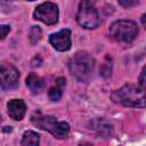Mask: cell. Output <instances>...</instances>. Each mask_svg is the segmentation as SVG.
<instances>
[{"label":"cell","instance_id":"obj_1","mask_svg":"<svg viewBox=\"0 0 146 146\" xmlns=\"http://www.w3.org/2000/svg\"><path fill=\"white\" fill-rule=\"evenodd\" d=\"M111 99L117 105L132 108H146V91L138 86L125 83L111 94Z\"/></svg>","mask_w":146,"mask_h":146},{"label":"cell","instance_id":"obj_2","mask_svg":"<svg viewBox=\"0 0 146 146\" xmlns=\"http://www.w3.org/2000/svg\"><path fill=\"white\" fill-rule=\"evenodd\" d=\"M95 67V59L87 51H78L68 62V71L79 82H88Z\"/></svg>","mask_w":146,"mask_h":146},{"label":"cell","instance_id":"obj_3","mask_svg":"<svg viewBox=\"0 0 146 146\" xmlns=\"http://www.w3.org/2000/svg\"><path fill=\"white\" fill-rule=\"evenodd\" d=\"M31 121L35 127L48 131L58 139L67 138L70 133L68 123L65 121H58L55 116L51 115H42L40 112H35L31 116Z\"/></svg>","mask_w":146,"mask_h":146},{"label":"cell","instance_id":"obj_4","mask_svg":"<svg viewBox=\"0 0 146 146\" xmlns=\"http://www.w3.org/2000/svg\"><path fill=\"white\" fill-rule=\"evenodd\" d=\"M137 34H138V26L132 21H127V19L116 21L108 29L110 38L117 42L129 43L136 39Z\"/></svg>","mask_w":146,"mask_h":146},{"label":"cell","instance_id":"obj_5","mask_svg":"<svg viewBox=\"0 0 146 146\" xmlns=\"http://www.w3.org/2000/svg\"><path fill=\"white\" fill-rule=\"evenodd\" d=\"M78 24L84 29L94 30L100 24L99 14L91 0H81L76 13Z\"/></svg>","mask_w":146,"mask_h":146},{"label":"cell","instance_id":"obj_6","mask_svg":"<svg viewBox=\"0 0 146 146\" xmlns=\"http://www.w3.org/2000/svg\"><path fill=\"white\" fill-rule=\"evenodd\" d=\"M33 17L47 25H55L58 22V6L54 2H43L35 8Z\"/></svg>","mask_w":146,"mask_h":146},{"label":"cell","instance_id":"obj_7","mask_svg":"<svg viewBox=\"0 0 146 146\" xmlns=\"http://www.w3.org/2000/svg\"><path fill=\"white\" fill-rule=\"evenodd\" d=\"M19 72L18 70L10 64H1L0 67V83L2 90L15 89L18 86Z\"/></svg>","mask_w":146,"mask_h":146},{"label":"cell","instance_id":"obj_8","mask_svg":"<svg viewBox=\"0 0 146 146\" xmlns=\"http://www.w3.org/2000/svg\"><path fill=\"white\" fill-rule=\"evenodd\" d=\"M49 42L54 49L57 51H67L71 49L72 40H71V30L63 29L56 33L49 35Z\"/></svg>","mask_w":146,"mask_h":146},{"label":"cell","instance_id":"obj_9","mask_svg":"<svg viewBox=\"0 0 146 146\" xmlns=\"http://www.w3.org/2000/svg\"><path fill=\"white\" fill-rule=\"evenodd\" d=\"M7 111L13 120L21 121L26 113V104L22 99H11L7 103Z\"/></svg>","mask_w":146,"mask_h":146},{"label":"cell","instance_id":"obj_10","mask_svg":"<svg viewBox=\"0 0 146 146\" xmlns=\"http://www.w3.org/2000/svg\"><path fill=\"white\" fill-rule=\"evenodd\" d=\"M91 129L96 132V135L98 137H103V138H106L108 136L112 135L113 132V127L112 124L104 120V119H96L91 122Z\"/></svg>","mask_w":146,"mask_h":146},{"label":"cell","instance_id":"obj_11","mask_svg":"<svg viewBox=\"0 0 146 146\" xmlns=\"http://www.w3.org/2000/svg\"><path fill=\"white\" fill-rule=\"evenodd\" d=\"M26 87L34 95L40 94L44 89V81L35 73H30L26 78Z\"/></svg>","mask_w":146,"mask_h":146},{"label":"cell","instance_id":"obj_12","mask_svg":"<svg viewBox=\"0 0 146 146\" xmlns=\"http://www.w3.org/2000/svg\"><path fill=\"white\" fill-rule=\"evenodd\" d=\"M65 86V79L64 78H58L57 79V83L55 87H51L48 91V97L50 100L52 102H58L62 96H63V87Z\"/></svg>","mask_w":146,"mask_h":146},{"label":"cell","instance_id":"obj_13","mask_svg":"<svg viewBox=\"0 0 146 146\" xmlns=\"http://www.w3.org/2000/svg\"><path fill=\"white\" fill-rule=\"evenodd\" d=\"M39 139H40L39 133H36L35 131H32V130H27L23 133L21 145L22 146H38Z\"/></svg>","mask_w":146,"mask_h":146},{"label":"cell","instance_id":"obj_14","mask_svg":"<svg viewBox=\"0 0 146 146\" xmlns=\"http://www.w3.org/2000/svg\"><path fill=\"white\" fill-rule=\"evenodd\" d=\"M41 39V30L39 26H32L30 31V40L32 43H36Z\"/></svg>","mask_w":146,"mask_h":146},{"label":"cell","instance_id":"obj_15","mask_svg":"<svg viewBox=\"0 0 146 146\" xmlns=\"http://www.w3.org/2000/svg\"><path fill=\"white\" fill-rule=\"evenodd\" d=\"M117 2H119V5H120L121 7L129 9V8H131V7L137 6L138 2H139V0H117Z\"/></svg>","mask_w":146,"mask_h":146},{"label":"cell","instance_id":"obj_16","mask_svg":"<svg viewBox=\"0 0 146 146\" xmlns=\"http://www.w3.org/2000/svg\"><path fill=\"white\" fill-rule=\"evenodd\" d=\"M138 82H139V86H140L144 90H146V65L143 67V70H141V72H140Z\"/></svg>","mask_w":146,"mask_h":146},{"label":"cell","instance_id":"obj_17","mask_svg":"<svg viewBox=\"0 0 146 146\" xmlns=\"http://www.w3.org/2000/svg\"><path fill=\"white\" fill-rule=\"evenodd\" d=\"M0 30H1V39L3 40V39L7 36V34L9 33L10 26H9V25H1V26H0Z\"/></svg>","mask_w":146,"mask_h":146},{"label":"cell","instance_id":"obj_18","mask_svg":"<svg viewBox=\"0 0 146 146\" xmlns=\"http://www.w3.org/2000/svg\"><path fill=\"white\" fill-rule=\"evenodd\" d=\"M140 21H141V24H143V26L146 29V14H144V15L141 16Z\"/></svg>","mask_w":146,"mask_h":146},{"label":"cell","instance_id":"obj_19","mask_svg":"<svg viewBox=\"0 0 146 146\" xmlns=\"http://www.w3.org/2000/svg\"><path fill=\"white\" fill-rule=\"evenodd\" d=\"M27 1H35V0H27Z\"/></svg>","mask_w":146,"mask_h":146}]
</instances>
